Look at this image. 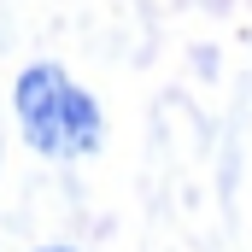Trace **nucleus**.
<instances>
[{
    "label": "nucleus",
    "mask_w": 252,
    "mask_h": 252,
    "mask_svg": "<svg viewBox=\"0 0 252 252\" xmlns=\"http://www.w3.org/2000/svg\"><path fill=\"white\" fill-rule=\"evenodd\" d=\"M41 252H76V247H41Z\"/></svg>",
    "instance_id": "obj_2"
},
{
    "label": "nucleus",
    "mask_w": 252,
    "mask_h": 252,
    "mask_svg": "<svg viewBox=\"0 0 252 252\" xmlns=\"http://www.w3.org/2000/svg\"><path fill=\"white\" fill-rule=\"evenodd\" d=\"M12 112L24 141L53 158V164H76L88 158L100 141H106V118H100V100L64 70V64H30L12 88Z\"/></svg>",
    "instance_id": "obj_1"
}]
</instances>
